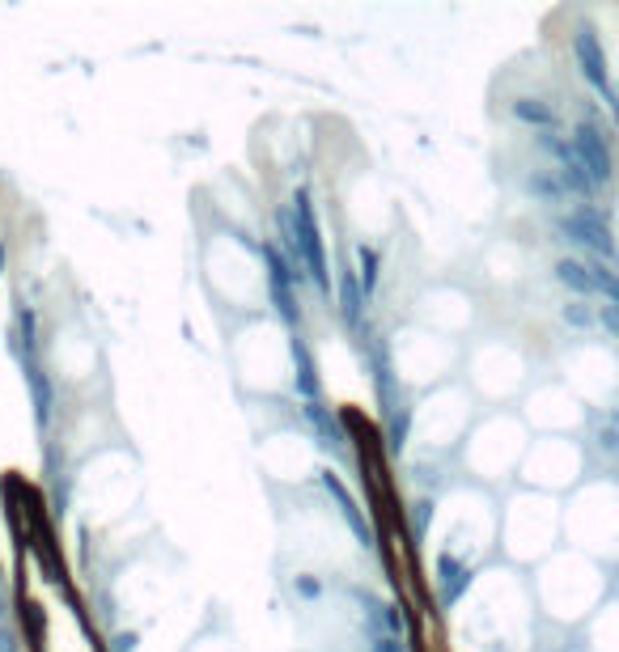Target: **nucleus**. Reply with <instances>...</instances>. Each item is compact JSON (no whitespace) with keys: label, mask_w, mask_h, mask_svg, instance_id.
<instances>
[{"label":"nucleus","mask_w":619,"mask_h":652,"mask_svg":"<svg viewBox=\"0 0 619 652\" xmlns=\"http://www.w3.org/2000/svg\"><path fill=\"white\" fill-rule=\"evenodd\" d=\"M297 593H302V597H310V593H318V581H297Z\"/></svg>","instance_id":"a211bd4d"},{"label":"nucleus","mask_w":619,"mask_h":652,"mask_svg":"<svg viewBox=\"0 0 619 652\" xmlns=\"http://www.w3.org/2000/svg\"><path fill=\"white\" fill-rule=\"evenodd\" d=\"M514 115L522 123H530V128H543V132H552L556 128V111L547 102H535V98H518L514 102Z\"/></svg>","instance_id":"9b49d317"},{"label":"nucleus","mask_w":619,"mask_h":652,"mask_svg":"<svg viewBox=\"0 0 619 652\" xmlns=\"http://www.w3.org/2000/svg\"><path fill=\"white\" fill-rule=\"evenodd\" d=\"M263 259H268V297H272V310L285 318V322H297V293H293V284H297V271H293V259L289 255H280V250H263Z\"/></svg>","instance_id":"39448f33"},{"label":"nucleus","mask_w":619,"mask_h":652,"mask_svg":"<svg viewBox=\"0 0 619 652\" xmlns=\"http://www.w3.org/2000/svg\"><path fill=\"white\" fill-rule=\"evenodd\" d=\"M526 191L535 195L539 204H560V199L569 195V191L560 187V178H556L552 170H535V174H526Z\"/></svg>","instance_id":"9d476101"},{"label":"nucleus","mask_w":619,"mask_h":652,"mask_svg":"<svg viewBox=\"0 0 619 652\" xmlns=\"http://www.w3.org/2000/svg\"><path fill=\"white\" fill-rule=\"evenodd\" d=\"M361 271H365V276H361V288H365V293H374V280H378V255H374L369 246H361Z\"/></svg>","instance_id":"dca6fc26"},{"label":"nucleus","mask_w":619,"mask_h":652,"mask_svg":"<svg viewBox=\"0 0 619 652\" xmlns=\"http://www.w3.org/2000/svg\"><path fill=\"white\" fill-rule=\"evenodd\" d=\"M560 318L569 322V326H577V331H590V326H594V314H590V305H564V310H560Z\"/></svg>","instance_id":"2eb2a0df"},{"label":"nucleus","mask_w":619,"mask_h":652,"mask_svg":"<svg viewBox=\"0 0 619 652\" xmlns=\"http://www.w3.org/2000/svg\"><path fill=\"white\" fill-rule=\"evenodd\" d=\"M17 348H22V356L34 352V314L30 310L17 314Z\"/></svg>","instance_id":"4468645a"},{"label":"nucleus","mask_w":619,"mask_h":652,"mask_svg":"<svg viewBox=\"0 0 619 652\" xmlns=\"http://www.w3.org/2000/svg\"><path fill=\"white\" fill-rule=\"evenodd\" d=\"M340 310H344V318L348 322H357L361 318V293H357V280H352V271H344L340 276Z\"/></svg>","instance_id":"ddd939ff"},{"label":"nucleus","mask_w":619,"mask_h":652,"mask_svg":"<svg viewBox=\"0 0 619 652\" xmlns=\"http://www.w3.org/2000/svg\"><path fill=\"white\" fill-rule=\"evenodd\" d=\"M276 221L285 225L289 233V250L306 263V271L318 284H331V267H327V250L323 238H318V221H314V208H310V191L302 187L293 195V208L289 212H276Z\"/></svg>","instance_id":"f257e3e1"},{"label":"nucleus","mask_w":619,"mask_h":652,"mask_svg":"<svg viewBox=\"0 0 619 652\" xmlns=\"http://www.w3.org/2000/svg\"><path fill=\"white\" fill-rule=\"evenodd\" d=\"M302 415H306V424L318 432V445H323V449H340V428H335V420H331L323 407H318V403H306Z\"/></svg>","instance_id":"6e6552de"},{"label":"nucleus","mask_w":619,"mask_h":652,"mask_svg":"<svg viewBox=\"0 0 619 652\" xmlns=\"http://www.w3.org/2000/svg\"><path fill=\"white\" fill-rule=\"evenodd\" d=\"M323 483H327V492L335 496V504H340V513H344V521H352V530H357V538L361 542H369V525L361 521V513H357V500H352L344 487H340V479L335 475H323Z\"/></svg>","instance_id":"1a4fd4ad"},{"label":"nucleus","mask_w":619,"mask_h":652,"mask_svg":"<svg viewBox=\"0 0 619 652\" xmlns=\"http://www.w3.org/2000/svg\"><path fill=\"white\" fill-rule=\"evenodd\" d=\"M374 652H403L395 636H386V640H374Z\"/></svg>","instance_id":"f3484780"},{"label":"nucleus","mask_w":619,"mask_h":652,"mask_svg":"<svg viewBox=\"0 0 619 652\" xmlns=\"http://www.w3.org/2000/svg\"><path fill=\"white\" fill-rule=\"evenodd\" d=\"M569 149L581 161V170L590 174L594 187H603L607 178H611V136L607 132L590 128V123H577L573 136H569Z\"/></svg>","instance_id":"7ed1b4c3"},{"label":"nucleus","mask_w":619,"mask_h":652,"mask_svg":"<svg viewBox=\"0 0 619 652\" xmlns=\"http://www.w3.org/2000/svg\"><path fill=\"white\" fill-rule=\"evenodd\" d=\"M293 360H297V390H302L306 403H314V394H318V377L310 369V360H306V348L302 343H293Z\"/></svg>","instance_id":"f8f14e48"},{"label":"nucleus","mask_w":619,"mask_h":652,"mask_svg":"<svg viewBox=\"0 0 619 652\" xmlns=\"http://www.w3.org/2000/svg\"><path fill=\"white\" fill-rule=\"evenodd\" d=\"M556 284H564L577 297H594L603 293L607 301L615 297V276L607 271V263H586V259H560L556 263Z\"/></svg>","instance_id":"20e7f679"},{"label":"nucleus","mask_w":619,"mask_h":652,"mask_svg":"<svg viewBox=\"0 0 619 652\" xmlns=\"http://www.w3.org/2000/svg\"><path fill=\"white\" fill-rule=\"evenodd\" d=\"M573 51H577V68H581V77H586L598 94H603L611 102V77H607V56H603V47H598V39L590 30H581L577 39H573Z\"/></svg>","instance_id":"423d86ee"},{"label":"nucleus","mask_w":619,"mask_h":652,"mask_svg":"<svg viewBox=\"0 0 619 652\" xmlns=\"http://www.w3.org/2000/svg\"><path fill=\"white\" fill-rule=\"evenodd\" d=\"M560 233H564V238H569L573 246L590 250V255H598V259H611V255H615V246H611V225H607L590 204L564 212V216H560Z\"/></svg>","instance_id":"f03ea898"},{"label":"nucleus","mask_w":619,"mask_h":652,"mask_svg":"<svg viewBox=\"0 0 619 652\" xmlns=\"http://www.w3.org/2000/svg\"><path fill=\"white\" fill-rule=\"evenodd\" d=\"M467 585H471V568L458 564V559H450V555L441 559V564H437V597H441V606H454Z\"/></svg>","instance_id":"0eeeda50"}]
</instances>
